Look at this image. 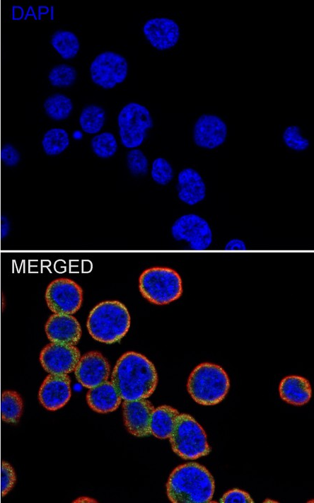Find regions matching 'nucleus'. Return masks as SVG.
I'll return each mask as SVG.
<instances>
[{"label":"nucleus","mask_w":314,"mask_h":503,"mask_svg":"<svg viewBox=\"0 0 314 503\" xmlns=\"http://www.w3.org/2000/svg\"><path fill=\"white\" fill-rule=\"evenodd\" d=\"M111 382L124 400L146 399L156 390L158 374L148 358L129 351L117 359L112 372Z\"/></svg>","instance_id":"f257e3e1"},{"label":"nucleus","mask_w":314,"mask_h":503,"mask_svg":"<svg viewBox=\"0 0 314 503\" xmlns=\"http://www.w3.org/2000/svg\"><path fill=\"white\" fill-rule=\"evenodd\" d=\"M214 490L212 475L204 466L197 463L176 467L166 484L168 497L173 503L209 502Z\"/></svg>","instance_id":"f03ea898"},{"label":"nucleus","mask_w":314,"mask_h":503,"mask_svg":"<svg viewBox=\"0 0 314 503\" xmlns=\"http://www.w3.org/2000/svg\"><path fill=\"white\" fill-rule=\"evenodd\" d=\"M130 323L127 308L119 301L109 300L100 302L91 309L87 318L86 327L94 340L112 344L125 336Z\"/></svg>","instance_id":"7ed1b4c3"},{"label":"nucleus","mask_w":314,"mask_h":503,"mask_svg":"<svg viewBox=\"0 0 314 503\" xmlns=\"http://www.w3.org/2000/svg\"><path fill=\"white\" fill-rule=\"evenodd\" d=\"M229 387V378L224 369L209 362L197 365L190 374L187 383L190 396L203 405H214L221 402Z\"/></svg>","instance_id":"20e7f679"},{"label":"nucleus","mask_w":314,"mask_h":503,"mask_svg":"<svg viewBox=\"0 0 314 503\" xmlns=\"http://www.w3.org/2000/svg\"><path fill=\"white\" fill-rule=\"evenodd\" d=\"M141 294L156 305L168 304L178 299L182 294L180 274L166 267H153L142 272L139 278Z\"/></svg>","instance_id":"39448f33"},{"label":"nucleus","mask_w":314,"mask_h":503,"mask_svg":"<svg viewBox=\"0 0 314 503\" xmlns=\"http://www.w3.org/2000/svg\"><path fill=\"white\" fill-rule=\"evenodd\" d=\"M169 439L173 451L183 459L194 460L211 451L204 430L188 414H179Z\"/></svg>","instance_id":"423d86ee"},{"label":"nucleus","mask_w":314,"mask_h":503,"mask_svg":"<svg viewBox=\"0 0 314 503\" xmlns=\"http://www.w3.org/2000/svg\"><path fill=\"white\" fill-rule=\"evenodd\" d=\"M117 125L122 145L128 149H136L144 142L147 131L153 126V122L146 107L131 102L120 111Z\"/></svg>","instance_id":"0eeeda50"},{"label":"nucleus","mask_w":314,"mask_h":503,"mask_svg":"<svg viewBox=\"0 0 314 503\" xmlns=\"http://www.w3.org/2000/svg\"><path fill=\"white\" fill-rule=\"evenodd\" d=\"M170 233L175 241L185 242L193 250H206L213 242V232L209 223L194 213L179 216L172 224Z\"/></svg>","instance_id":"6e6552de"},{"label":"nucleus","mask_w":314,"mask_h":503,"mask_svg":"<svg viewBox=\"0 0 314 503\" xmlns=\"http://www.w3.org/2000/svg\"><path fill=\"white\" fill-rule=\"evenodd\" d=\"M83 289L74 280L60 277L52 280L47 287L45 299L48 308L53 313H76L83 303Z\"/></svg>","instance_id":"1a4fd4ad"},{"label":"nucleus","mask_w":314,"mask_h":503,"mask_svg":"<svg viewBox=\"0 0 314 503\" xmlns=\"http://www.w3.org/2000/svg\"><path fill=\"white\" fill-rule=\"evenodd\" d=\"M92 81L104 89L122 83L128 74V62L120 54L105 51L98 54L90 65Z\"/></svg>","instance_id":"9d476101"},{"label":"nucleus","mask_w":314,"mask_h":503,"mask_svg":"<svg viewBox=\"0 0 314 503\" xmlns=\"http://www.w3.org/2000/svg\"><path fill=\"white\" fill-rule=\"evenodd\" d=\"M80 357V351L75 345L50 342L42 348L39 359L47 373L68 374L74 371Z\"/></svg>","instance_id":"9b49d317"},{"label":"nucleus","mask_w":314,"mask_h":503,"mask_svg":"<svg viewBox=\"0 0 314 503\" xmlns=\"http://www.w3.org/2000/svg\"><path fill=\"white\" fill-rule=\"evenodd\" d=\"M228 127L218 115L202 114L196 120L192 138L196 146L205 149H214L226 140Z\"/></svg>","instance_id":"f8f14e48"},{"label":"nucleus","mask_w":314,"mask_h":503,"mask_svg":"<svg viewBox=\"0 0 314 503\" xmlns=\"http://www.w3.org/2000/svg\"><path fill=\"white\" fill-rule=\"evenodd\" d=\"M74 371L77 381L83 386L91 388L107 381L110 366L100 352L90 351L80 357Z\"/></svg>","instance_id":"ddd939ff"},{"label":"nucleus","mask_w":314,"mask_h":503,"mask_svg":"<svg viewBox=\"0 0 314 503\" xmlns=\"http://www.w3.org/2000/svg\"><path fill=\"white\" fill-rule=\"evenodd\" d=\"M71 395V379L68 374H50L42 381L38 392L40 403L50 411L64 406Z\"/></svg>","instance_id":"4468645a"},{"label":"nucleus","mask_w":314,"mask_h":503,"mask_svg":"<svg viewBox=\"0 0 314 503\" xmlns=\"http://www.w3.org/2000/svg\"><path fill=\"white\" fill-rule=\"evenodd\" d=\"M142 30L149 43L161 51L175 46L180 35L178 24L174 20L164 17L148 20Z\"/></svg>","instance_id":"2eb2a0df"},{"label":"nucleus","mask_w":314,"mask_h":503,"mask_svg":"<svg viewBox=\"0 0 314 503\" xmlns=\"http://www.w3.org/2000/svg\"><path fill=\"white\" fill-rule=\"evenodd\" d=\"M122 408L124 423L131 434L138 437L151 435L150 418L154 407L149 400H124Z\"/></svg>","instance_id":"dca6fc26"},{"label":"nucleus","mask_w":314,"mask_h":503,"mask_svg":"<svg viewBox=\"0 0 314 503\" xmlns=\"http://www.w3.org/2000/svg\"><path fill=\"white\" fill-rule=\"evenodd\" d=\"M47 338L52 342L76 345L82 335L78 320L70 314L53 313L45 325Z\"/></svg>","instance_id":"f3484780"},{"label":"nucleus","mask_w":314,"mask_h":503,"mask_svg":"<svg viewBox=\"0 0 314 503\" xmlns=\"http://www.w3.org/2000/svg\"><path fill=\"white\" fill-rule=\"evenodd\" d=\"M177 192L178 197L182 202L193 206L205 199L207 186L199 171L193 168L187 167L178 174Z\"/></svg>","instance_id":"a211bd4d"},{"label":"nucleus","mask_w":314,"mask_h":503,"mask_svg":"<svg viewBox=\"0 0 314 503\" xmlns=\"http://www.w3.org/2000/svg\"><path fill=\"white\" fill-rule=\"evenodd\" d=\"M121 397L111 381L89 388L86 401L89 407L98 413L116 410L121 403Z\"/></svg>","instance_id":"6ab92c4d"},{"label":"nucleus","mask_w":314,"mask_h":503,"mask_svg":"<svg viewBox=\"0 0 314 503\" xmlns=\"http://www.w3.org/2000/svg\"><path fill=\"white\" fill-rule=\"evenodd\" d=\"M279 391L283 400L294 405H305L312 395L308 380L296 375L284 377L280 382Z\"/></svg>","instance_id":"aec40b11"},{"label":"nucleus","mask_w":314,"mask_h":503,"mask_svg":"<svg viewBox=\"0 0 314 503\" xmlns=\"http://www.w3.org/2000/svg\"><path fill=\"white\" fill-rule=\"evenodd\" d=\"M179 412L169 405L154 408L150 418L151 434L158 439H169L174 429Z\"/></svg>","instance_id":"412c9836"},{"label":"nucleus","mask_w":314,"mask_h":503,"mask_svg":"<svg viewBox=\"0 0 314 503\" xmlns=\"http://www.w3.org/2000/svg\"><path fill=\"white\" fill-rule=\"evenodd\" d=\"M50 43L57 52L64 59L74 58L80 49L76 35L70 30H58L51 36Z\"/></svg>","instance_id":"4be33fe9"},{"label":"nucleus","mask_w":314,"mask_h":503,"mask_svg":"<svg viewBox=\"0 0 314 503\" xmlns=\"http://www.w3.org/2000/svg\"><path fill=\"white\" fill-rule=\"evenodd\" d=\"M43 108L46 115L57 121L64 120L71 115L74 105L67 96L56 93L48 96L44 101Z\"/></svg>","instance_id":"5701e85b"},{"label":"nucleus","mask_w":314,"mask_h":503,"mask_svg":"<svg viewBox=\"0 0 314 503\" xmlns=\"http://www.w3.org/2000/svg\"><path fill=\"white\" fill-rule=\"evenodd\" d=\"M23 409V399L18 393L11 390L2 392L1 415L3 421L7 423H17L22 415Z\"/></svg>","instance_id":"b1692460"},{"label":"nucleus","mask_w":314,"mask_h":503,"mask_svg":"<svg viewBox=\"0 0 314 503\" xmlns=\"http://www.w3.org/2000/svg\"><path fill=\"white\" fill-rule=\"evenodd\" d=\"M105 121V110L95 104L85 106L79 116V125L82 130L90 134L99 132Z\"/></svg>","instance_id":"393cba45"},{"label":"nucleus","mask_w":314,"mask_h":503,"mask_svg":"<svg viewBox=\"0 0 314 503\" xmlns=\"http://www.w3.org/2000/svg\"><path fill=\"white\" fill-rule=\"evenodd\" d=\"M70 143L68 132L62 128L54 127L43 135L42 146L48 156H57L66 149Z\"/></svg>","instance_id":"a878e982"},{"label":"nucleus","mask_w":314,"mask_h":503,"mask_svg":"<svg viewBox=\"0 0 314 503\" xmlns=\"http://www.w3.org/2000/svg\"><path fill=\"white\" fill-rule=\"evenodd\" d=\"M93 152L99 158H108L115 155L117 150V142L115 135L109 132L96 134L91 141Z\"/></svg>","instance_id":"bb28decb"},{"label":"nucleus","mask_w":314,"mask_h":503,"mask_svg":"<svg viewBox=\"0 0 314 503\" xmlns=\"http://www.w3.org/2000/svg\"><path fill=\"white\" fill-rule=\"evenodd\" d=\"M77 78L76 69L66 64H60L51 69L48 74L50 84L55 87H69L72 86Z\"/></svg>","instance_id":"cd10ccee"},{"label":"nucleus","mask_w":314,"mask_h":503,"mask_svg":"<svg viewBox=\"0 0 314 503\" xmlns=\"http://www.w3.org/2000/svg\"><path fill=\"white\" fill-rule=\"evenodd\" d=\"M282 140L289 149L301 152L310 146V141L302 135L301 129L298 125L287 126L282 133Z\"/></svg>","instance_id":"c85d7f7f"},{"label":"nucleus","mask_w":314,"mask_h":503,"mask_svg":"<svg viewBox=\"0 0 314 503\" xmlns=\"http://www.w3.org/2000/svg\"><path fill=\"white\" fill-rule=\"evenodd\" d=\"M151 176L159 185H167L174 177V170L170 162L164 158L158 157L151 164Z\"/></svg>","instance_id":"c756f323"},{"label":"nucleus","mask_w":314,"mask_h":503,"mask_svg":"<svg viewBox=\"0 0 314 503\" xmlns=\"http://www.w3.org/2000/svg\"><path fill=\"white\" fill-rule=\"evenodd\" d=\"M127 164L130 173L134 175H146L149 170V161L142 151L132 149L127 154Z\"/></svg>","instance_id":"7c9ffc66"},{"label":"nucleus","mask_w":314,"mask_h":503,"mask_svg":"<svg viewBox=\"0 0 314 503\" xmlns=\"http://www.w3.org/2000/svg\"><path fill=\"white\" fill-rule=\"evenodd\" d=\"M16 481L13 468L8 462L2 461L1 466V492L5 496L14 486Z\"/></svg>","instance_id":"2f4dec72"},{"label":"nucleus","mask_w":314,"mask_h":503,"mask_svg":"<svg viewBox=\"0 0 314 503\" xmlns=\"http://www.w3.org/2000/svg\"><path fill=\"white\" fill-rule=\"evenodd\" d=\"M221 503H253L254 501L246 492L233 489L226 492L220 499Z\"/></svg>","instance_id":"473e14b6"},{"label":"nucleus","mask_w":314,"mask_h":503,"mask_svg":"<svg viewBox=\"0 0 314 503\" xmlns=\"http://www.w3.org/2000/svg\"><path fill=\"white\" fill-rule=\"evenodd\" d=\"M1 158L5 166H14L20 161V154L12 144H5L1 150Z\"/></svg>","instance_id":"72a5a7b5"},{"label":"nucleus","mask_w":314,"mask_h":503,"mask_svg":"<svg viewBox=\"0 0 314 503\" xmlns=\"http://www.w3.org/2000/svg\"><path fill=\"white\" fill-rule=\"evenodd\" d=\"M226 250H245L247 245L245 242L238 238H233L228 240L224 245Z\"/></svg>","instance_id":"f704fd0d"},{"label":"nucleus","mask_w":314,"mask_h":503,"mask_svg":"<svg viewBox=\"0 0 314 503\" xmlns=\"http://www.w3.org/2000/svg\"><path fill=\"white\" fill-rule=\"evenodd\" d=\"M23 15V11L20 6H13V18L14 19H20Z\"/></svg>","instance_id":"c9c22d12"},{"label":"nucleus","mask_w":314,"mask_h":503,"mask_svg":"<svg viewBox=\"0 0 314 503\" xmlns=\"http://www.w3.org/2000/svg\"><path fill=\"white\" fill-rule=\"evenodd\" d=\"M73 502H98V501L95 499L83 496L74 499Z\"/></svg>","instance_id":"e433bc0d"},{"label":"nucleus","mask_w":314,"mask_h":503,"mask_svg":"<svg viewBox=\"0 0 314 503\" xmlns=\"http://www.w3.org/2000/svg\"><path fill=\"white\" fill-rule=\"evenodd\" d=\"M264 502H276V501L271 500V499H265V500L264 501Z\"/></svg>","instance_id":"4c0bfd02"}]
</instances>
